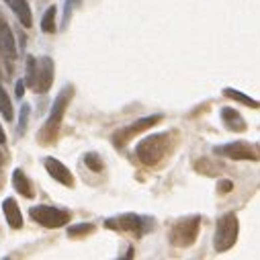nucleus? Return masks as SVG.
<instances>
[{"label": "nucleus", "instance_id": "nucleus-1", "mask_svg": "<svg viewBox=\"0 0 260 260\" xmlns=\"http://www.w3.org/2000/svg\"><path fill=\"white\" fill-rule=\"evenodd\" d=\"M170 147V139L166 133H158V135H150V137H143L139 143H137V158L147 164V166H154V164H158L166 152Z\"/></svg>", "mask_w": 260, "mask_h": 260}, {"label": "nucleus", "instance_id": "nucleus-2", "mask_svg": "<svg viewBox=\"0 0 260 260\" xmlns=\"http://www.w3.org/2000/svg\"><path fill=\"white\" fill-rule=\"evenodd\" d=\"M72 94H74V88L72 86H66L58 96H56V100H54V107H51V113H49V117H47V123H45V127L41 129V141H51L56 137V133H58V129H60V123H62V119H64V113H66V109H68V102H70V98H72Z\"/></svg>", "mask_w": 260, "mask_h": 260}, {"label": "nucleus", "instance_id": "nucleus-3", "mask_svg": "<svg viewBox=\"0 0 260 260\" xmlns=\"http://www.w3.org/2000/svg\"><path fill=\"white\" fill-rule=\"evenodd\" d=\"M236 240H238V217L236 213H228L217 221L213 246L217 252H226L236 244Z\"/></svg>", "mask_w": 260, "mask_h": 260}, {"label": "nucleus", "instance_id": "nucleus-4", "mask_svg": "<svg viewBox=\"0 0 260 260\" xmlns=\"http://www.w3.org/2000/svg\"><path fill=\"white\" fill-rule=\"evenodd\" d=\"M29 215L41 224L43 228H62L70 221V213L58 207H47V205H37L29 209Z\"/></svg>", "mask_w": 260, "mask_h": 260}, {"label": "nucleus", "instance_id": "nucleus-5", "mask_svg": "<svg viewBox=\"0 0 260 260\" xmlns=\"http://www.w3.org/2000/svg\"><path fill=\"white\" fill-rule=\"evenodd\" d=\"M215 154L226 156V158H232V160H256V158H260L258 150L246 141H234V143L217 145Z\"/></svg>", "mask_w": 260, "mask_h": 260}, {"label": "nucleus", "instance_id": "nucleus-6", "mask_svg": "<svg viewBox=\"0 0 260 260\" xmlns=\"http://www.w3.org/2000/svg\"><path fill=\"white\" fill-rule=\"evenodd\" d=\"M197 232H199V219L193 217V219H182L178 221L174 228H172V244L176 246H189L195 242L197 238Z\"/></svg>", "mask_w": 260, "mask_h": 260}, {"label": "nucleus", "instance_id": "nucleus-7", "mask_svg": "<svg viewBox=\"0 0 260 260\" xmlns=\"http://www.w3.org/2000/svg\"><path fill=\"white\" fill-rule=\"evenodd\" d=\"M105 226L111 228V230L131 232V234H135L137 238H141V234H143V219L137 217V215H133V213L123 215V217H115V219H107Z\"/></svg>", "mask_w": 260, "mask_h": 260}, {"label": "nucleus", "instance_id": "nucleus-8", "mask_svg": "<svg viewBox=\"0 0 260 260\" xmlns=\"http://www.w3.org/2000/svg\"><path fill=\"white\" fill-rule=\"evenodd\" d=\"M156 121H160V117H158V115H152V117H145V119L135 121L133 125H129V127H125V129H121V131H117V133H115V143H117V145L127 143L135 133H141V131H145L147 127L156 125Z\"/></svg>", "mask_w": 260, "mask_h": 260}, {"label": "nucleus", "instance_id": "nucleus-9", "mask_svg": "<svg viewBox=\"0 0 260 260\" xmlns=\"http://www.w3.org/2000/svg\"><path fill=\"white\" fill-rule=\"evenodd\" d=\"M51 82H54V62H51V58L43 56L37 62V84H35V90L37 92H47L51 88Z\"/></svg>", "mask_w": 260, "mask_h": 260}, {"label": "nucleus", "instance_id": "nucleus-10", "mask_svg": "<svg viewBox=\"0 0 260 260\" xmlns=\"http://www.w3.org/2000/svg\"><path fill=\"white\" fill-rule=\"evenodd\" d=\"M43 164H45V170L49 172V176L56 178L60 184H64V187H72V184H74L72 172H70L60 160H56V158H45Z\"/></svg>", "mask_w": 260, "mask_h": 260}, {"label": "nucleus", "instance_id": "nucleus-11", "mask_svg": "<svg viewBox=\"0 0 260 260\" xmlns=\"http://www.w3.org/2000/svg\"><path fill=\"white\" fill-rule=\"evenodd\" d=\"M3 211H5V217L9 221V226L13 230H21L23 228V215H21V209H19V205L15 199H5L3 203Z\"/></svg>", "mask_w": 260, "mask_h": 260}, {"label": "nucleus", "instance_id": "nucleus-12", "mask_svg": "<svg viewBox=\"0 0 260 260\" xmlns=\"http://www.w3.org/2000/svg\"><path fill=\"white\" fill-rule=\"evenodd\" d=\"M0 49L7 54V58L15 60L17 58V47H15V37H13V31L11 27L3 21L0 23Z\"/></svg>", "mask_w": 260, "mask_h": 260}, {"label": "nucleus", "instance_id": "nucleus-13", "mask_svg": "<svg viewBox=\"0 0 260 260\" xmlns=\"http://www.w3.org/2000/svg\"><path fill=\"white\" fill-rule=\"evenodd\" d=\"M5 3L11 7V11L17 15V19L21 21L23 27H31L33 25V17H31V9L27 5V0H5Z\"/></svg>", "mask_w": 260, "mask_h": 260}, {"label": "nucleus", "instance_id": "nucleus-14", "mask_svg": "<svg viewBox=\"0 0 260 260\" xmlns=\"http://www.w3.org/2000/svg\"><path fill=\"white\" fill-rule=\"evenodd\" d=\"M221 119H224L226 127H228V129H232V131H244V129H246L244 117H242V115H240L238 111L230 109V107L221 111Z\"/></svg>", "mask_w": 260, "mask_h": 260}, {"label": "nucleus", "instance_id": "nucleus-15", "mask_svg": "<svg viewBox=\"0 0 260 260\" xmlns=\"http://www.w3.org/2000/svg\"><path fill=\"white\" fill-rule=\"evenodd\" d=\"M13 184H15V189H17L23 197H27V199H31V197H33L31 182H29V178L25 176V172H23L21 168H17V170L13 172Z\"/></svg>", "mask_w": 260, "mask_h": 260}, {"label": "nucleus", "instance_id": "nucleus-16", "mask_svg": "<svg viewBox=\"0 0 260 260\" xmlns=\"http://www.w3.org/2000/svg\"><path fill=\"white\" fill-rule=\"evenodd\" d=\"M56 13H58L56 7H49L45 11V15L41 17V31L43 33H54L56 31Z\"/></svg>", "mask_w": 260, "mask_h": 260}, {"label": "nucleus", "instance_id": "nucleus-17", "mask_svg": "<svg viewBox=\"0 0 260 260\" xmlns=\"http://www.w3.org/2000/svg\"><path fill=\"white\" fill-rule=\"evenodd\" d=\"M0 113H3V117H5L7 121H13V117H15L11 98H9V94H7V90H5L3 86H0Z\"/></svg>", "mask_w": 260, "mask_h": 260}, {"label": "nucleus", "instance_id": "nucleus-18", "mask_svg": "<svg viewBox=\"0 0 260 260\" xmlns=\"http://www.w3.org/2000/svg\"><path fill=\"white\" fill-rule=\"evenodd\" d=\"M224 94L230 96V98H234V100H238V102H244L246 107H252V109H254V107H256V109L260 107L258 100H254V98H250V96H246L244 92H238V90H234V88H226Z\"/></svg>", "mask_w": 260, "mask_h": 260}, {"label": "nucleus", "instance_id": "nucleus-19", "mask_svg": "<svg viewBox=\"0 0 260 260\" xmlns=\"http://www.w3.org/2000/svg\"><path fill=\"white\" fill-rule=\"evenodd\" d=\"M25 84L35 90V84H37V60L33 56L27 58V78H25Z\"/></svg>", "mask_w": 260, "mask_h": 260}, {"label": "nucleus", "instance_id": "nucleus-20", "mask_svg": "<svg viewBox=\"0 0 260 260\" xmlns=\"http://www.w3.org/2000/svg\"><path fill=\"white\" fill-rule=\"evenodd\" d=\"M84 164L92 170V172H100L102 170V162H100V158L96 154H86L84 156Z\"/></svg>", "mask_w": 260, "mask_h": 260}, {"label": "nucleus", "instance_id": "nucleus-21", "mask_svg": "<svg viewBox=\"0 0 260 260\" xmlns=\"http://www.w3.org/2000/svg\"><path fill=\"white\" fill-rule=\"evenodd\" d=\"M92 230H94L92 224H78V226L68 228V236H84V234H90Z\"/></svg>", "mask_w": 260, "mask_h": 260}, {"label": "nucleus", "instance_id": "nucleus-22", "mask_svg": "<svg viewBox=\"0 0 260 260\" xmlns=\"http://www.w3.org/2000/svg\"><path fill=\"white\" fill-rule=\"evenodd\" d=\"M27 117H29V107H27V105H23V109H21V123H19V133H23V131H25V125H27Z\"/></svg>", "mask_w": 260, "mask_h": 260}, {"label": "nucleus", "instance_id": "nucleus-23", "mask_svg": "<svg viewBox=\"0 0 260 260\" xmlns=\"http://www.w3.org/2000/svg\"><path fill=\"white\" fill-rule=\"evenodd\" d=\"M15 92H17L19 98H23V94H25V82H23V80H19V82L15 84Z\"/></svg>", "mask_w": 260, "mask_h": 260}, {"label": "nucleus", "instance_id": "nucleus-24", "mask_svg": "<svg viewBox=\"0 0 260 260\" xmlns=\"http://www.w3.org/2000/svg\"><path fill=\"white\" fill-rule=\"evenodd\" d=\"M232 189H234L232 180H221V182H219V191H221V193H230Z\"/></svg>", "mask_w": 260, "mask_h": 260}, {"label": "nucleus", "instance_id": "nucleus-25", "mask_svg": "<svg viewBox=\"0 0 260 260\" xmlns=\"http://www.w3.org/2000/svg\"><path fill=\"white\" fill-rule=\"evenodd\" d=\"M5 141H7V135L3 131V125H0V143H5Z\"/></svg>", "mask_w": 260, "mask_h": 260}, {"label": "nucleus", "instance_id": "nucleus-26", "mask_svg": "<svg viewBox=\"0 0 260 260\" xmlns=\"http://www.w3.org/2000/svg\"><path fill=\"white\" fill-rule=\"evenodd\" d=\"M0 164H3V154H0Z\"/></svg>", "mask_w": 260, "mask_h": 260}]
</instances>
